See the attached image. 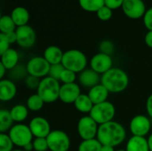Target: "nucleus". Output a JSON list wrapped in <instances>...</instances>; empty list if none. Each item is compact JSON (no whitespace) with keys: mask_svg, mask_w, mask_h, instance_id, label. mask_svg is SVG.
I'll return each mask as SVG.
<instances>
[{"mask_svg":"<svg viewBox=\"0 0 152 151\" xmlns=\"http://www.w3.org/2000/svg\"><path fill=\"white\" fill-rule=\"evenodd\" d=\"M77 129L82 141L91 140L97 137L99 125L89 115H86L78 120Z\"/></svg>","mask_w":152,"mask_h":151,"instance_id":"nucleus-8","label":"nucleus"},{"mask_svg":"<svg viewBox=\"0 0 152 151\" xmlns=\"http://www.w3.org/2000/svg\"><path fill=\"white\" fill-rule=\"evenodd\" d=\"M34 150L35 151H47L49 150L48 142L46 138H34L33 140Z\"/></svg>","mask_w":152,"mask_h":151,"instance_id":"nucleus-36","label":"nucleus"},{"mask_svg":"<svg viewBox=\"0 0 152 151\" xmlns=\"http://www.w3.org/2000/svg\"><path fill=\"white\" fill-rule=\"evenodd\" d=\"M34 138H46L52 132L49 121L43 117H35L28 123Z\"/></svg>","mask_w":152,"mask_h":151,"instance_id":"nucleus-14","label":"nucleus"},{"mask_svg":"<svg viewBox=\"0 0 152 151\" xmlns=\"http://www.w3.org/2000/svg\"><path fill=\"white\" fill-rule=\"evenodd\" d=\"M17 36L16 44L21 48H31L37 41V34L35 29L28 25L18 27L15 30Z\"/></svg>","mask_w":152,"mask_h":151,"instance_id":"nucleus-11","label":"nucleus"},{"mask_svg":"<svg viewBox=\"0 0 152 151\" xmlns=\"http://www.w3.org/2000/svg\"><path fill=\"white\" fill-rule=\"evenodd\" d=\"M116 115V108L114 104L109 101L100 104L94 105L89 116L99 125H103L108 122L113 121Z\"/></svg>","mask_w":152,"mask_h":151,"instance_id":"nucleus-5","label":"nucleus"},{"mask_svg":"<svg viewBox=\"0 0 152 151\" xmlns=\"http://www.w3.org/2000/svg\"><path fill=\"white\" fill-rule=\"evenodd\" d=\"M26 66L28 75L42 79L48 76L51 65L43 56H35L27 62Z\"/></svg>","mask_w":152,"mask_h":151,"instance_id":"nucleus-9","label":"nucleus"},{"mask_svg":"<svg viewBox=\"0 0 152 151\" xmlns=\"http://www.w3.org/2000/svg\"><path fill=\"white\" fill-rule=\"evenodd\" d=\"M122 10L126 17L133 20L142 18L147 11L143 0H125Z\"/></svg>","mask_w":152,"mask_h":151,"instance_id":"nucleus-12","label":"nucleus"},{"mask_svg":"<svg viewBox=\"0 0 152 151\" xmlns=\"http://www.w3.org/2000/svg\"><path fill=\"white\" fill-rule=\"evenodd\" d=\"M7 133L12 139L13 144L20 149L32 142L34 140V136L29 129V126L22 123L14 124Z\"/></svg>","mask_w":152,"mask_h":151,"instance_id":"nucleus-6","label":"nucleus"},{"mask_svg":"<svg viewBox=\"0 0 152 151\" xmlns=\"http://www.w3.org/2000/svg\"><path fill=\"white\" fill-rule=\"evenodd\" d=\"M116 151H126V150H116Z\"/></svg>","mask_w":152,"mask_h":151,"instance_id":"nucleus-49","label":"nucleus"},{"mask_svg":"<svg viewBox=\"0 0 152 151\" xmlns=\"http://www.w3.org/2000/svg\"><path fill=\"white\" fill-rule=\"evenodd\" d=\"M146 112L148 117L152 119V93L150 94L146 101Z\"/></svg>","mask_w":152,"mask_h":151,"instance_id":"nucleus-41","label":"nucleus"},{"mask_svg":"<svg viewBox=\"0 0 152 151\" xmlns=\"http://www.w3.org/2000/svg\"><path fill=\"white\" fill-rule=\"evenodd\" d=\"M144 40H145V44H147V46H149L152 49V31H148L146 33Z\"/></svg>","mask_w":152,"mask_h":151,"instance_id":"nucleus-43","label":"nucleus"},{"mask_svg":"<svg viewBox=\"0 0 152 151\" xmlns=\"http://www.w3.org/2000/svg\"><path fill=\"white\" fill-rule=\"evenodd\" d=\"M11 44L8 42L6 36L4 34L0 33V55L3 54L4 52H6L8 49H10Z\"/></svg>","mask_w":152,"mask_h":151,"instance_id":"nucleus-39","label":"nucleus"},{"mask_svg":"<svg viewBox=\"0 0 152 151\" xmlns=\"http://www.w3.org/2000/svg\"><path fill=\"white\" fill-rule=\"evenodd\" d=\"M61 85L60 81L47 76L41 79L37 93L43 99L45 103H53L59 100Z\"/></svg>","mask_w":152,"mask_h":151,"instance_id":"nucleus-4","label":"nucleus"},{"mask_svg":"<svg viewBox=\"0 0 152 151\" xmlns=\"http://www.w3.org/2000/svg\"><path fill=\"white\" fill-rule=\"evenodd\" d=\"M10 15H11L12 20L14 21L15 25L17 26V28L28 25L29 17H30L29 12L28 11V9H26L25 7H22V6L15 7L12 11Z\"/></svg>","mask_w":152,"mask_h":151,"instance_id":"nucleus-22","label":"nucleus"},{"mask_svg":"<svg viewBox=\"0 0 152 151\" xmlns=\"http://www.w3.org/2000/svg\"><path fill=\"white\" fill-rule=\"evenodd\" d=\"M99 50H100V53H105V54H108V55L111 56V54L114 53L115 46H114V44L111 41L103 40L99 44Z\"/></svg>","mask_w":152,"mask_h":151,"instance_id":"nucleus-35","label":"nucleus"},{"mask_svg":"<svg viewBox=\"0 0 152 151\" xmlns=\"http://www.w3.org/2000/svg\"><path fill=\"white\" fill-rule=\"evenodd\" d=\"M14 146L8 133H0V151H12Z\"/></svg>","mask_w":152,"mask_h":151,"instance_id":"nucleus-31","label":"nucleus"},{"mask_svg":"<svg viewBox=\"0 0 152 151\" xmlns=\"http://www.w3.org/2000/svg\"><path fill=\"white\" fill-rule=\"evenodd\" d=\"M77 80L79 85L85 88L91 89L94 86L101 84L102 76L90 68V69H86L85 70L80 72L78 74Z\"/></svg>","mask_w":152,"mask_h":151,"instance_id":"nucleus-16","label":"nucleus"},{"mask_svg":"<svg viewBox=\"0 0 152 151\" xmlns=\"http://www.w3.org/2000/svg\"><path fill=\"white\" fill-rule=\"evenodd\" d=\"M64 52L57 45H50L44 51L43 57L48 61L50 65L61 63Z\"/></svg>","mask_w":152,"mask_h":151,"instance_id":"nucleus-19","label":"nucleus"},{"mask_svg":"<svg viewBox=\"0 0 152 151\" xmlns=\"http://www.w3.org/2000/svg\"><path fill=\"white\" fill-rule=\"evenodd\" d=\"M101 84L105 86L110 93H119L128 87L129 77L125 70L113 67L102 75Z\"/></svg>","mask_w":152,"mask_h":151,"instance_id":"nucleus-2","label":"nucleus"},{"mask_svg":"<svg viewBox=\"0 0 152 151\" xmlns=\"http://www.w3.org/2000/svg\"><path fill=\"white\" fill-rule=\"evenodd\" d=\"M0 56H1L0 63L3 64L8 71L12 69L14 67H16L19 64L20 56H19L18 52L13 48L8 49Z\"/></svg>","mask_w":152,"mask_h":151,"instance_id":"nucleus-21","label":"nucleus"},{"mask_svg":"<svg viewBox=\"0 0 152 151\" xmlns=\"http://www.w3.org/2000/svg\"><path fill=\"white\" fill-rule=\"evenodd\" d=\"M45 104V101L37 93H34L28 96L26 101V106L30 111H33V112H37L41 110L44 108Z\"/></svg>","mask_w":152,"mask_h":151,"instance_id":"nucleus-28","label":"nucleus"},{"mask_svg":"<svg viewBox=\"0 0 152 151\" xmlns=\"http://www.w3.org/2000/svg\"><path fill=\"white\" fill-rule=\"evenodd\" d=\"M14 121L11 116L10 110H0V133H7L10 129L14 125Z\"/></svg>","mask_w":152,"mask_h":151,"instance_id":"nucleus-25","label":"nucleus"},{"mask_svg":"<svg viewBox=\"0 0 152 151\" xmlns=\"http://www.w3.org/2000/svg\"><path fill=\"white\" fill-rule=\"evenodd\" d=\"M3 34H4V33H3ZM4 35H5V36H6L8 42H9L11 44H14V43L17 42V36H16V32H15V31L9 32V33L4 34Z\"/></svg>","mask_w":152,"mask_h":151,"instance_id":"nucleus-42","label":"nucleus"},{"mask_svg":"<svg viewBox=\"0 0 152 151\" xmlns=\"http://www.w3.org/2000/svg\"><path fill=\"white\" fill-rule=\"evenodd\" d=\"M17 26L12 20L11 15H2L0 18V31L1 33L7 34L9 32L15 31Z\"/></svg>","mask_w":152,"mask_h":151,"instance_id":"nucleus-30","label":"nucleus"},{"mask_svg":"<svg viewBox=\"0 0 152 151\" xmlns=\"http://www.w3.org/2000/svg\"><path fill=\"white\" fill-rule=\"evenodd\" d=\"M74 107L78 112L89 115L94 108V103L92 102L88 94L81 93L74 102Z\"/></svg>","mask_w":152,"mask_h":151,"instance_id":"nucleus-23","label":"nucleus"},{"mask_svg":"<svg viewBox=\"0 0 152 151\" xmlns=\"http://www.w3.org/2000/svg\"><path fill=\"white\" fill-rule=\"evenodd\" d=\"M12 151H25V150H23L22 149H15V150H13Z\"/></svg>","mask_w":152,"mask_h":151,"instance_id":"nucleus-48","label":"nucleus"},{"mask_svg":"<svg viewBox=\"0 0 152 151\" xmlns=\"http://www.w3.org/2000/svg\"><path fill=\"white\" fill-rule=\"evenodd\" d=\"M8 77L9 79L14 81V80H20L24 79L28 76V72L27 69V66L23 64H18L16 67H14L12 69L8 71Z\"/></svg>","mask_w":152,"mask_h":151,"instance_id":"nucleus-27","label":"nucleus"},{"mask_svg":"<svg viewBox=\"0 0 152 151\" xmlns=\"http://www.w3.org/2000/svg\"><path fill=\"white\" fill-rule=\"evenodd\" d=\"M102 143L95 139L91 140H85L82 141L77 148V151H101L102 150Z\"/></svg>","mask_w":152,"mask_h":151,"instance_id":"nucleus-29","label":"nucleus"},{"mask_svg":"<svg viewBox=\"0 0 152 151\" xmlns=\"http://www.w3.org/2000/svg\"><path fill=\"white\" fill-rule=\"evenodd\" d=\"M46 140L50 151H69L71 146L69 136L62 130H52Z\"/></svg>","mask_w":152,"mask_h":151,"instance_id":"nucleus-7","label":"nucleus"},{"mask_svg":"<svg viewBox=\"0 0 152 151\" xmlns=\"http://www.w3.org/2000/svg\"><path fill=\"white\" fill-rule=\"evenodd\" d=\"M87 57L80 50L70 49L64 52L61 64L65 69H69L77 74H79L86 69L87 66Z\"/></svg>","mask_w":152,"mask_h":151,"instance_id":"nucleus-3","label":"nucleus"},{"mask_svg":"<svg viewBox=\"0 0 152 151\" xmlns=\"http://www.w3.org/2000/svg\"><path fill=\"white\" fill-rule=\"evenodd\" d=\"M125 0H105V5L110 8L111 10H116L118 8H122Z\"/></svg>","mask_w":152,"mask_h":151,"instance_id":"nucleus-40","label":"nucleus"},{"mask_svg":"<svg viewBox=\"0 0 152 151\" xmlns=\"http://www.w3.org/2000/svg\"><path fill=\"white\" fill-rule=\"evenodd\" d=\"M101 151H116V150H115V148H114V147L102 145V150H101Z\"/></svg>","mask_w":152,"mask_h":151,"instance_id":"nucleus-46","label":"nucleus"},{"mask_svg":"<svg viewBox=\"0 0 152 151\" xmlns=\"http://www.w3.org/2000/svg\"><path fill=\"white\" fill-rule=\"evenodd\" d=\"M7 73H8V70L5 69V67H4L3 64L0 63V79H1V80L4 79V76H5Z\"/></svg>","mask_w":152,"mask_h":151,"instance_id":"nucleus-44","label":"nucleus"},{"mask_svg":"<svg viewBox=\"0 0 152 151\" xmlns=\"http://www.w3.org/2000/svg\"><path fill=\"white\" fill-rule=\"evenodd\" d=\"M40 81H41L40 78H37V77H33V76L28 75V76L25 78L24 84H25V85H26L28 89H30V90H36V91H37V88H38V86H39Z\"/></svg>","mask_w":152,"mask_h":151,"instance_id":"nucleus-37","label":"nucleus"},{"mask_svg":"<svg viewBox=\"0 0 152 151\" xmlns=\"http://www.w3.org/2000/svg\"><path fill=\"white\" fill-rule=\"evenodd\" d=\"M64 69H65V68L61 63L51 65L50 69H49V73H48V77L60 81L61 77Z\"/></svg>","mask_w":152,"mask_h":151,"instance_id":"nucleus-32","label":"nucleus"},{"mask_svg":"<svg viewBox=\"0 0 152 151\" xmlns=\"http://www.w3.org/2000/svg\"><path fill=\"white\" fill-rule=\"evenodd\" d=\"M81 93H82L79 84H62L61 85L59 100L65 104H74Z\"/></svg>","mask_w":152,"mask_h":151,"instance_id":"nucleus-15","label":"nucleus"},{"mask_svg":"<svg viewBox=\"0 0 152 151\" xmlns=\"http://www.w3.org/2000/svg\"><path fill=\"white\" fill-rule=\"evenodd\" d=\"M129 129L134 136L146 137L151 129V122L150 117L145 115L134 116L130 121Z\"/></svg>","mask_w":152,"mask_h":151,"instance_id":"nucleus-10","label":"nucleus"},{"mask_svg":"<svg viewBox=\"0 0 152 151\" xmlns=\"http://www.w3.org/2000/svg\"><path fill=\"white\" fill-rule=\"evenodd\" d=\"M142 19L144 26L148 29V31H152V7L146 11Z\"/></svg>","mask_w":152,"mask_h":151,"instance_id":"nucleus-38","label":"nucleus"},{"mask_svg":"<svg viewBox=\"0 0 152 151\" xmlns=\"http://www.w3.org/2000/svg\"><path fill=\"white\" fill-rule=\"evenodd\" d=\"M90 68L101 76L113 68V60L110 55L98 53L90 60Z\"/></svg>","mask_w":152,"mask_h":151,"instance_id":"nucleus-13","label":"nucleus"},{"mask_svg":"<svg viewBox=\"0 0 152 151\" xmlns=\"http://www.w3.org/2000/svg\"><path fill=\"white\" fill-rule=\"evenodd\" d=\"M148 140V144H149V148H150V151H152V133L149 135V137L147 138Z\"/></svg>","mask_w":152,"mask_h":151,"instance_id":"nucleus-47","label":"nucleus"},{"mask_svg":"<svg viewBox=\"0 0 152 151\" xmlns=\"http://www.w3.org/2000/svg\"><path fill=\"white\" fill-rule=\"evenodd\" d=\"M87 94L91 99L92 102L94 103V105H96L107 101L110 95V92L105 88V86H103L102 84H99L94 86L93 88L89 89Z\"/></svg>","mask_w":152,"mask_h":151,"instance_id":"nucleus-18","label":"nucleus"},{"mask_svg":"<svg viewBox=\"0 0 152 151\" xmlns=\"http://www.w3.org/2000/svg\"><path fill=\"white\" fill-rule=\"evenodd\" d=\"M96 15H97V17H98V19H99L100 20L107 21V20H110L112 18L113 10H111V9L109 8L108 6L104 5V6H102V7L96 12Z\"/></svg>","mask_w":152,"mask_h":151,"instance_id":"nucleus-34","label":"nucleus"},{"mask_svg":"<svg viewBox=\"0 0 152 151\" xmlns=\"http://www.w3.org/2000/svg\"><path fill=\"white\" fill-rule=\"evenodd\" d=\"M22 150L25 151H33L34 150V145H33V142H30L28 144H27L25 147L22 148Z\"/></svg>","mask_w":152,"mask_h":151,"instance_id":"nucleus-45","label":"nucleus"},{"mask_svg":"<svg viewBox=\"0 0 152 151\" xmlns=\"http://www.w3.org/2000/svg\"><path fill=\"white\" fill-rule=\"evenodd\" d=\"M126 151H150L148 140L146 137L131 136L126 146Z\"/></svg>","mask_w":152,"mask_h":151,"instance_id":"nucleus-20","label":"nucleus"},{"mask_svg":"<svg viewBox=\"0 0 152 151\" xmlns=\"http://www.w3.org/2000/svg\"><path fill=\"white\" fill-rule=\"evenodd\" d=\"M80 7L88 12H97L105 5V0H78Z\"/></svg>","mask_w":152,"mask_h":151,"instance_id":"nucleus-26","label":"nucleus"},{"mask_svg":"<svg viewBox=\"0 0 152 151\" xmlns=\"http://www.w3.org/2000/svg\"><path fill=\"white\" fill-rule=\"evenodd\" d=\"M17 94V86L14 81L11 79L0 80V100L2 101H10Z\"/></svg>","mask_w":152,"mask_h":151,"instance_id":"nucleus-17","label":"nucleus"},{"mask_svg":"<svg viewBox=\"0 0 152 151\" xmlns=\"http://www.w3.org/2000/svg\"><path fill=\"white\" fill-rule=\"evenodd\" d=\"M96 138L102 145L116 148L126 141V131L120 123L113 120L99 125Z\"/></svg>","mask_w":152,"mask_h":151,"instance_id":"nucleus-1","label":"nucleus"},{"mask_svg":"<svg viewBox=\"0 0 152 151\" xmlns=\"http://www.w3.org/2000/svg\"><path fill=\"white\" fill-rule=\"evenodd\" d=\"M77 78V73L65 69L61 77L60 82L62 84H72V83H76Z\"/></svg>","mask_w":152,"mask_h":151,"instance_id":"nucleus-33","label":"nucleus"},{"mask_svg":"<svg viewBox=\"0 0 152 151\" xmlns=\"http://www.w3.org/2000/svg\"><path fill=\"white\" fill-rule=\"evenodd\" d=\"M28 111L29 109L28 107L23 104H16L10 109L11 116L16 124H20L25 121L28 116Z\"/></svg>","mask_w":152,"mask_h":151,"instance_id":"nucleus-24","label":"nucleus"}]
</instances>
